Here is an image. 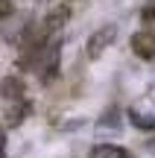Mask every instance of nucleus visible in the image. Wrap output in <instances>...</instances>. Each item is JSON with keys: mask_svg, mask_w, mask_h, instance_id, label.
<instances>
[{"mask_svg": "<svg viewBox=\"0 0 155 158\" xmlns=\"http://www.w3.org/2000/svg\"><path fill=\"white\" fill-rule=\"evenodd\" d=\"M114 38H117V27H114V23H105V27H100L97 32L88 38V59H100V56L105 53V47H108Z\"/></svg>", "mask_w": 155, "mask_h": 158, "instance_id": "nucleus-1", "label": "nucleus"}, {"mask_svg": "<svg viewBox=\"0 0 155 158\" xmlns=\"http://www.w3.org/2000/svg\"><path fill=\"white\" fill-rule=\"evenodd\" d=\"M132 50L141 59H155V32L152 29H141L132 35Z\"/></svg>", "mask_w": 155, "mask_h": 158, "instance_id": "nucleus-2", "label": "nucleus"}, {"mask_svg": "<svg viewBox=\"0 0 155 158\" xmlns=\"http://www.w3.org/2000/svg\"><path fill=\"white\" fill-rule=\"evenodd\" d=\"M0 97L6 102H23V82L18 76H3L0 79Z\"/></svg>", "mask_w": 155, "mask_h": 158, "instance_id": "nucleus-3", "label": "nucleus"}, {"mask_svg": "<svg viewBox=\"0 0 155 158\" xmlns=\"http://www.w3.org/2000/svg\"><path fill=\"white\" fill-rule=\"evenodd\" d=\"M91 158H132L126 149L120 147H111V143H103V147H94L91 149Z\"/></svg>", "mask_w": 155, "mask_h": 158, "instance_id": "nucleus-4", "label": "nucleus"}, {"mask_svg": "<svg viewBox=\"0 0 155 158\" xmlns=\"http://www.w3.org/2000/svg\"><path fill=\"white\" fill-rule=\"evenodd\" d=\"M27 114H29V102H15V106H12L3 117H6V123H9V126H18Z\"/></svg>", "mask_w": 155, "mask_h": 158, "instance_id": "nucleus-5", "label": "nucleus"}, {"mask_svg": "<svg viewBox=\"0 0 155 158\" xmlns=\"http://www.w3.org/2000/svg\"><path fill=\"white\" fill-rule=\"evenodd\" d=\"M64 21H67V9L62 6V9H56V12H50V15H47V21H44V29L53 35V32H56V29L62 27Z\"/></svg>", "mask_w": 155, "mask_h": 158, "instance_id": "nucleus-6", "label": "nucleus"}, {"mask_svg": "<svg viewBox=\"0 0 155 158\" xmlns=\"http://www.w3.org/2000/svg\"><path fill=\"white\" fill-rule=\"evenodd\" d=\"M129 117H132V123L138 126V129H155V117H144V114H129Z\"/></svg>", "mask_w": 155, "mask_h": 158, "instance_id": "nucleus-7", "label": "nucleus"}, {"mask_svg": "<svg viewBox=\"0 0 155 158\" xmlns=\"http://www.w3.org/2000/svg\"><path fill=\"white\" fill-rule=\"evenodd\" d=\"M12 9H15V6H12V0H0V21H3V18H9Z\"/></svg>", "mask_w": 155, "mask_h": 158, "instance_id": "nucleus-8", "label": "nucleus"}, {"mask_svg": "<svg viewBox=\"0 0 155 158\" xmlns=\"http://www.w3.org/2000/svg\"><path fill=\"white\" fill-rule=\"evenodd\" d=\"M152 18H155V6L152 9H144V21H152Z\"/></svg>", "mask_w": 155, "mask_h": 158, "instance_id": "nucleus-9", "label": "nucleus"}, {"mask_svg": "<svg viewBox=\"0 0 155 158\" xmlns=\"http://www.w3.org/2000/svg\"><path fill=\"white\" fill-rule=\"evenodd\" d=\"M0 158H6V155H3V143H0Z\"/></svg>", "mask_w": 155, "mask_h": 158, "instance_id": "nucleus-10", "label": "nucleus"}]
</instances>
